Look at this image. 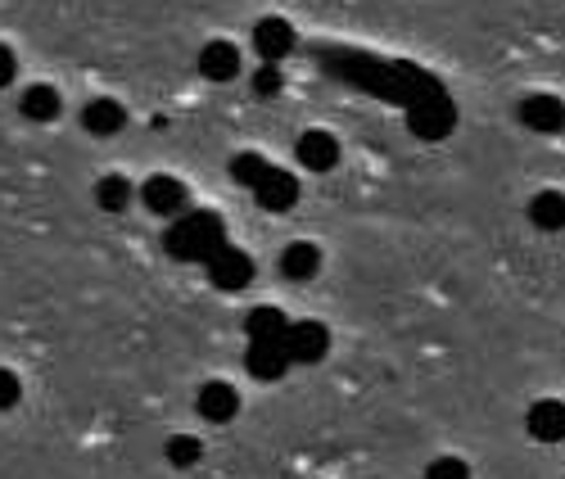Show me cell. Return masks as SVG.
I'll return each instance as SVG.
<instances>
[{"instance_id": "cell-7", "label": "cell", "mask_w": 565, "mask_h": 479, "mask_svg": "<svg viewBox=\"0 0 565 479\" xmlns=\"http://www.w3.org/2000/svg\"><path fill=\"white\" fill-rule=\"evenodd\" d=\"M140 200H146V209L159 213V217H181V209H185V185H181L177 177L159 172V177H150L146 185H140Z\"/></svg>"}, {"instance_id": "cell-13", "label": "cell", "mask_w": 565, "mask_h": 479, "mask_svg": "<svg viewBox=\"0 0 565 479\" xmlns=\"http://www.w3.org/2000/svg\"><path fill=\"white\" fill-rule=\"evenodd\" d=\"M200 77H209V82L241 77V51H235L231 41H209L200 51Z\"/></svg>"}, {"instance_id": "cell-4", "label": "cell", "mask_w": 565, "mask_h": 479, "mask_svg": "<svg viewBox=\"0 0 565 479\" xmlns=\"http://www.w3.org/2000/svg\"><path fill=\"white\" fill-rule=\"evenodd\" d=\"M254 200L267 209V213H290L299 204V181L286 172V168H267L263 181L254 185Z\"/></svg>"}, {"instance_id": "cell-25", "label": "cell", "mask_w": 565, "mask_h": 479, "mask_svg": "<svg viewBox=\"0 0 565 479\" xmlns=\"http://www.w3.org/2000/svg\"><path fill=\"white\" fill-rule=\"evenodd\" d=\"M14 77H19V55L10 51L6 41H0V86H10Z\"/></svg>"}, {"instance_id": "cell-6", "label": "cell", "mask_w": 565, "mask_h": 479, "mask_svg": "<svg viewBox=\"0 0 565 479\" xmlns=\"http://www.w3.org/2000/svg\"><path fill=\"white\" fill-rule=\"evenodd\" d=\"M515 114H521V123H525L530 131H539V136L565 131V100H556V95H525Z\"/></svg>"}, {"instance_id": "cell-22", "label": "cell", "mask_w": 565, "mask_h": 479, "mask_svg": "<svg viewBox=\"0 0 565 479\" xmlns=\"http://www.w3.org/2000/svg\"><path fill=\"white\" fill-rule=\"evenodd\" d=\"M426 479H470V466L461 457H435L426 466Z\"/></svg>"}, {"instance_id": "cell-3", "label": "cell", "mask_w": 565, "mask_h": 479, "mask_svg": "<svg viewBox=\"0 0 565 479\" xmlns=\"http://www.w3.org/2000/svg\"><path fill=\"white\" fill-rule=\"evenodd\" d=\"M204 267H209V280L217 285V290H245V285L254 280V258L245 249H235V245H222Z\"/></svg>"}, {"instance_id": "cell-5", "label": "cell", "mask_w": 565, "mask_h": 479, "mask_svg": "<svg viewBox=\"0 0 565 479\" xmlns=\"http://www.w3.org/2000/svg\"><path fill=\"white\" fill-rule=\"evenodd\" d=\"M452 123H457V114H452V100H444V95L412 105V114H407V127H412L420 140H439V136H448Z\"/></svg>"}, {"instance_id": "cell-17", "label": "cell", "mask_w": 565, "mask_h": 479, "mask_svg": "<svg viewBox=\"0 0 565 479\" xmlns=\"http://www.w3.org/2000/svg\"><path fill=\"white\" fill-rule=\"evenodd\" d=\"M530 222L539 231H565V195L561 190H539L530 200Z\"/></svg>"}, {"instance_id": "cell-8", "label": "cell", "mask_w": 565, "mask_h": 479, "mask_svg": "<svg viewBox=\"0 0 565 479\" xmlns=\"http://www.w3.org/2000/svg\"><path fill=\"white\" fill-rule=\"evenodd\" d=\"M295 155H299V163L308 172H331L340 163V140L331 131H303L295 140Z\"/></svg>"}, {"instance_id": "cell-10", "label": "cell", "mask_w": 565, "mask_h": 479, "mask_svg": "<svg viewBox=\"0 0 565 479\" xmlns=\"http://www.w3.org/2000/svg\"><path fill=\"white\" fill-rule=\"evenodd\" d=\"M245 366L254 380H280L290 371V353L280 340H249V353H245Z\"/></svg>"}, {"instance_id": "cell-19", "label": "cell", "mask_w": 565, "mask_h": 479, "mask_svg": "<svg viewBox=\"0 0 565 479\" xmlns=\"http://www.w3.org/2000/svg\"><path fill=\"white\" fill-rule=\"evenodd\" d=\"M96 200H100V209H109V213H122L127 204H131V181L127 177H100V185H96Z\"/></svg>"}, {"instance_id": "cell-11", "label": "cell", "mask_w": 565, "mask_h": 479, "mask_svg": "<svg viewBox=\"0 0 565 479\" xmlns=\"http://www.w3.org/2000/svg\"><path fill=\"white\" fill-rule=\"evenodd\" d=\"M525 425H530V435H534L539 444H561V439H565V403H561V398H539V403L530 407Z\"/></svg>"}, {"instance_id": "cell-16", "label": "cell", "mask_w": 565, "mask_h": 479, "mask_svg": "<svg viewBox=\"0 0 565 479\" xmlns=\"http://www.w3.org/2000/svg\"><path fill=\"white\" fill-rule=\"evenodd\" d=\"M280 272H286L290 280H312L321 272V249L308 245V240H295V245L280 254Z\"/></svg>"}, {"instance_id": "cell-15", "label": "cell", "mask_w": 565, "mask_h": 479, "mask_svg": "<svg viewBox=\"0 0 565 479\" xmlns=\"http://www.w3.org/2000/svg\"><path fill=\"white\" fill-rule=\"evenodd\" d=\"M23 118H32V123H55L60 118V109H64V100H60V91L55 86H45V82H36V86H28L23 91Z\"/></svg>"}, {"instance_id": "cell-20", "label": "cell", "mask_w": 565, "mask_h": 479, "mask_svg": "<svg viewBox=\"0 0 565 479\" xmlns=\"http://www.w3.org/2000/svg\"><path fill=\"white\" fill-rule=\"evenodd\" d=\"M267 168H271V163H267L263 155H254V150H249V155H235V159H231V177L241 181V185H249V190L263 181V172H267Z\"/></svg>"}, {"instance_id": "cell-2", "label": "cell", "mask_w": 565, "mask_h": 479, "mask_svg": "<svg viewBox=\"0 0 565 479\" xmlns=\"http://www.w3.org/2000/svg\"><path fill=\"white\" fill-rule=\"evenodd\" d=\"M280 344L290 353V366H312L326 358V349H331V330L321 321H290L286 334H280Z\"/></svg>"}, {"instance_id": "cell-21", "label": "cell", "mask_w": 565, "mask_h": 479, "mask_svg": "<svg viewBox=\"0 0 565 479\" xmlns=\"http://www.w3.org/2000/svg\"><path fill=\"white\" fill-rule=\"evenodd\" d=\"M204 457V448H200V439H191V435H177V439H168V461L172 466H195Z\"/></svg>"}, {"instance_id": "cell-14", "label": "cell", "mask_w": 565, "mask_h": 479, "mask_svg": "<svg viewBox=\"0 0 565 479\" xmlns=\"http://www.w3.org/2000/svg\"><path fill=\"white\" fill-rule=\"evenodd\" d=\"M82 127H86L90 136H114V131L127 127V109H122L118 100H90V105L82 109Z\"/></svg>"}, {"instance_id": "cell-1", "label": "cell", "mask_w": 565, "mask_h": 479, "mask_svg": "<svg viewBox=\"0 0 565 479\" xmlns=\"http://www.w3.org/2000/svg\"><path fill=\"white\" fill-rule=\"evenodd\" d=\"M222 245H226V231H222V217L217 213H185L163 235V249L177 263H209Z\"/></svg>"}, {"instance_id": "cell-23", "label": "cell", "mask_w": 565, "mask_h": 479, "mask_svg": "<svg viewBox=\"0 0 565 479\" xmlns=\"http://www.w3.org/2000/svg\"><path fill=\"white\" fill-rule=\"evenodd\" d=\"M19 398H23V385H19V375H14V371H6V366H0V412L19 407Z\"/></svg>"}, {"instance_id": "cell-24", "label": "cell", "mask_w": 565, "mask_h": 479, "mask_svg": "<svg viewBox=\"0 0 565 479\" xmlns=\"http://www.w3.org/2000/svg\"><path fill=\"white\" fill-rule=\"evenodd\" d=\"M280 86H286V82H280V68H276V64H263V68L254 73V91H258V95H280Z\"/></svg>"}, {"instance_id": "cell-18", "label": "cell", "mask_w": 565, "mask_h": 479, "mask_svg": "<svg viewBox=\"0 0 565 479\" xmlns=\"http://www.w3.org/2000/svg\"><path fill=\"white\" fill-rule=\"evenodd\" d=\"M286 312L280 308H254L249 317H245V330H249V340H280L286 334Z\"/></svg>"}, {"instance_id": "cell-9", "label": "cell", "mask_w": 565, "mask_h": 479, "mask_svg": "<svg viewBox=\"0 0 565 479\" xmlns=\"http://www.w3.org/2000/svg\"><path fill=\"white\" fill-rule=\"evenodd\" d=\"M254 51L263 55V64H280L295 51V28L286 19H263L254 23Z\"/></svg>"}, {"instance_id": "cell-12", "label": "cell", "mask_w": 565, "mask_h": 479, "mask_svg": "<svg viewBox=\"0 0 565 479\" xmlns=\"http://www.w3.org/2000/svg\"><path fill=\"white\" fill-rule=\"evenodd\" d=\"M195 403H200V416L213 425H226L235 412H241V394H235V385H226V380H209Z\"/></svg>"}]
</instances>
